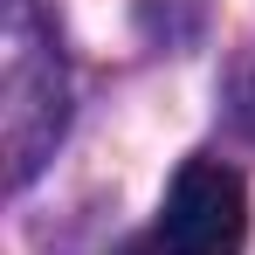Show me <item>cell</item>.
Masks as SVG:
<instances>
[{"label": "cell", "mask_w": 255, "mask_h": 255, "mask_svg": "<svg viewBox=\"0 0 255 255\" xmlns=\"http://www.w3.org/2000/svg\"><path fill=\"white\" fill-rule=\"evenodd\" d=\"M118 255H172V249H166V242H159V235H145V242H125V249H118Z\"/></svg>", "instance_id": "3"}, {"label": "cell", "mask_w": 255, "mask_h": 255, "mask_svg": "<svg viewBox=\"0 0 255 255\" xmlns=\"http://www.w3.org/2000/svg\"><path fill=\"white\" fill-rule=\"evenodd\" d=\"M159 242L172 255H242L249 249V186L221 159H186L159 207Z\"/></svg>", "instance_id": "2"}, {"label": "cell", "mask_w": 255, "mask_h": 255, "mask_svg": "<svg viewBox=\"0 0 255 255\" xmlns=\"http://www.w3.org/2000/svg\"><path fill=\"white\" fill-rule=\"evenodd\" d=\"M0 131H7V179L28 186L35 166L48 159V145L62 138V118H69V83H62V62H55V42H48L35 0H7V28H0Z\"/></svg>", "instance_id": "1"}]
</instances>
